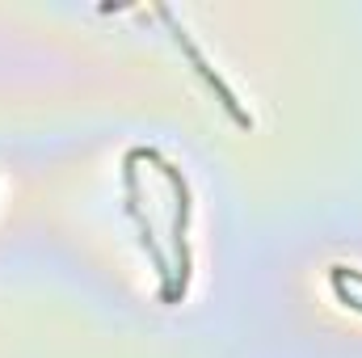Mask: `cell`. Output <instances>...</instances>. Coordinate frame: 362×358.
<instances>
[{
	"instance_id": "2",
	"label": "cell",
	"mask_w": 362,
	"mask_h": 358,
	"mask_svg": "<svg viewBox=\"0 0 362 358\" xmlns=\"http://www.w3.org/2000/svg\"><path fill=\"white\" fill-rule=\"evenodd\" d=\"M333 291H337V299L346 304V308H354V312H362V295H354L346 282H333Z\"/></svg>"
},
{
	"instance_id": "3",
	"label": "cell",
	"mask_w": 362,
	"mask_h": 358,
	"mask_svg": "<svg viewBox=\"0 0 362 358\" xmlns=\"http://www.w3.org/2000/svg\"><path fill=\"white\" fill-rule=\"evenodd\" d=\"M333 278L346 282V287H362V270H350V266H333Z\"/></svg>"
},
{
	"instance_id": "1",
	"label": "cell",
	"mask_w": 362,
	"mask_h": 358,
	"mask_svg": "<svg viewBox=\"0 0 362 358\" xmlns=\"http://www.w3.org/2000/svg\"><path fill=\"white\" fill-rule=\"evenodd\" d=\"M173 34H177L181 51H185V55H189V59H194V68H198V76H202V81H206V85H211V89L219 93V101H223V110H228V114H232V118H236V122H240V127H253V118H249V114H245V110H240V101H236V93L228 89V85H223V76H219V72H215V68H211V64H206V59H202V55H198V47H194V42H189V38H185V30H181V25H173Z\"/></svg>"
}]
</instances>
